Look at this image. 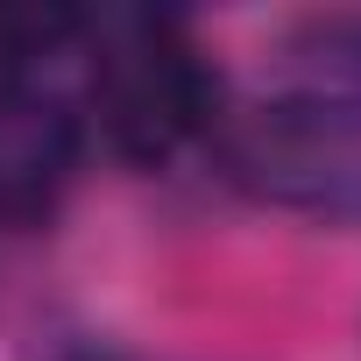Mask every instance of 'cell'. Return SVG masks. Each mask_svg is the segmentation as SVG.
<instances>
[{
  "label": "cell",
  "mask_w": 361,
  "mask_h": 361,
  "mask_svg": "<svg viewBox=\"0 0 361 361\" xmlns=\"http://www.w3.org/2000/svg\"><path fill=\"white\" fill-rule=\"evenodd\" d=\"M92 114L121 163H170L220 128V71L177 15H99L92 22Z\"/></svg>",
  "instance_id": "obj_2"
},
{
  "label": "cell",
  "mask_w": 361,
  "mask_h": 361,
  "mask_svg": "<svg viewBox=\"0 0 361 361\" xmlns=\"http://www.w3.org/2000/svg\"><path fill=\"white\" fill-rule=\"evenodd\" d=\"M220 163L241 192L361 227V92L283 78L255 106L220 114Z\"/></svg>",
  "instance_id": "obj_1"
},
{
  "label": "cell",
  "mask_w": 361,
  "mask_h": 361,
  "mask_svg": "<svg viewBox=\"0 0 361 361\" xmlns=\"http://www.w3.org/2000/svg\"><path fill=\"white\" fill-rule=\"evenodd\" d=\"M78 99L57 78L0 71V227H36L57 213L78 170Z\"/></svg>",
  "instance_id": "obj_3"
},
{
  "label": "cell",
  "mask_w": 361,
  "mask_h": 361,
  "mask_svg": "<svg viewBox=\"0 0 361 361\" xmlns=\"http://www.w3.org/2000/svg\"><path fill=\"white\" fill-rule=\"evenodd\" d=\"M29 361H156V354L121 347V340H99V333H43L29 347Z\"/></svg>",
  "instance_id": "obj_4"
}]
</instances>
